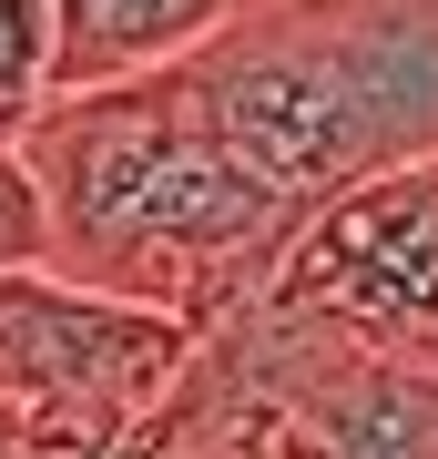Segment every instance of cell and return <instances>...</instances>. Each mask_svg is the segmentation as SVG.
Masks as SVG:
<instances>
[{
  "instance_id": "obj_1",
  "label": "cell",
  "mask_w": 438,
  "mask_h": 459,
  "mask_svg": "<svg viewBox=\"0 0 438 459\" xmlns=\"http://www.w3.org/2000/svg\"><path fill=\"white\" fill-rule=\"evenodd\" d=\"M21 164L41 184L51 225V276L153 307L174 327H225V316L276 276L286 235L306 225L276 184L214 133V113L184 92V72H143V82L102 92H51Z\"/></svg>"
},
{
  "instance_id": "obj_2",
  "label": "cell",
  "mask_w": 438,
  "mask_h": 459,
  "mask_svg": "<svg viewBox=\"0 0 438 459\" xmlns=\"http://www.w3.org/2000/svg\"><path fill=\"white\" fill-rule=\"evenodd\" d=\"M174 72L296 214L438 153V0H255Z\"/></svg>"
},
{
  "instance_id": "obj_3",
  "label": "cell",
  "mask_w": 438,
  "mask_h": 459,
  "mask_svg": "<svg viewBox=\"0 0 438 459\" xmlns=\"http://www.w3.org/2000/svg\"><path fill=\"white\" fill-rule=\"evenodd\" d=\"M255 296L357 358L438 368V153L326 195Z\"/></svg>"
},
{
  "instance_id": "obj_4",
  "label": "cell",
  "mask_w": 438,
  "mask_h": 459,
  "mask_svg": "<svg viewBox=\"0 0 438 459\" xmlns=\"http://www.w3.org/2000/svg\"><path fill=\"white\" fill-rule=\"evenodd\" d=\"M255 0H51V92H102L174 72Z\"/></svg>"
},
{
  "instance_id": "obj_5",
  "label": "cell",
  "mask_w": 438,
  "mask_h": 459,
  "mask_svg": "<svg viewBox=\"0 0 438 459\" xmlns=\"http://www.w3.org/2000/svg\"><path fill=\"white\" fill-rule=\"evenodd\" d=\"M51 102V0H0V143H21Z\"/></svg>"
},
{
  "instance_id": "obj_6",
  "label": "cell",
  "mask_w": 438,
  "mask_h": 459,
  "mask_svg": "<svg viewBox=\"0 0 438 459\" xmlns=\"http://www.w3.org/2000/svg\"><path fill=\"white\" fill-rule=\"evenodd\" d=\"M51 255V225H41V184L21 164V143H0V276H21V265Z\"/></svg>"
},
{
  "instance_id": "obj_7",
  "label": "cell",
  "mask_w": 438,
  "mask_h": 459,
  "mask_svg": "<svg viewBox=\"0 0 438 459\" xmlns=\"http://www.w3.org/2000/svg\"><path fill=\"white\" fill-rule=\"evenodd\" d=\"M0 459H31V439H21V419L0 409Z\"/></svg>"
}]
</instances>
